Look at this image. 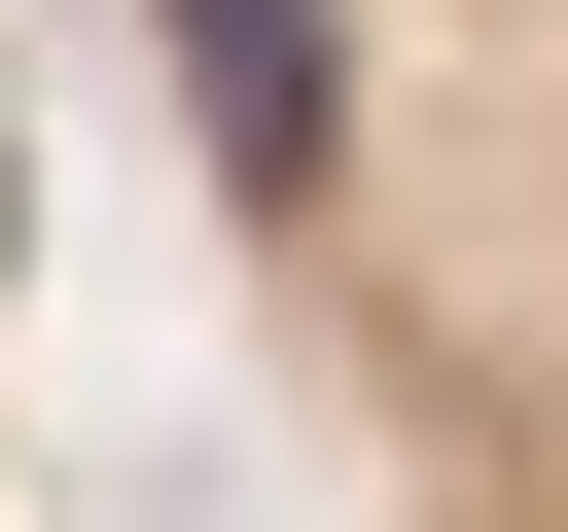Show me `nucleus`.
Wrapping results in <instances>:
<instances>
[{
	"label": "nucleus",
	"instance_id": "1",
	"mask_svg": "<svg viewBox=\"0 0 568 532\" xmlns=\"http://www.w3.org/2000/svg\"><path fill=\"white\" fill-rule=\"evenodd\" d=\"M142 142L355 532H568V0H106Z\"/></svg>",
	"mask_w": 568,
	"mask_h": 532
},
{
	"label": "nucleus",
	"instance_id": "2",
	"mask_svg": "<svg viewBox=\"0 0 568 532\" xmlns=\"http://www.w3.org/2000/svg\"><path fill=\"white\" fill-rule=\"evenodd\" d=\"M0 319H36V106H0Z\"/></svg>",
	"mask_w": 568,
	"mask_h": 532
}]
</instances>
